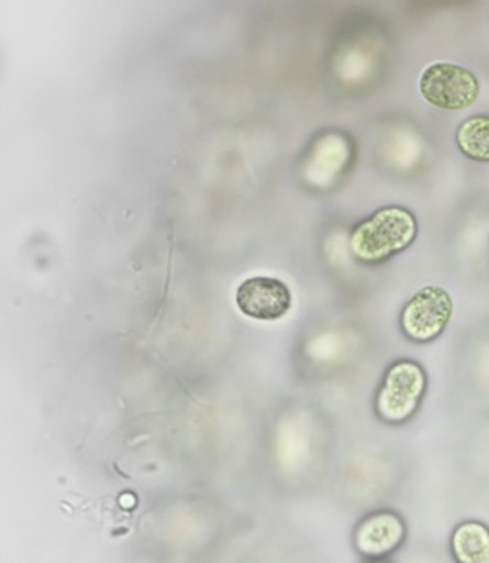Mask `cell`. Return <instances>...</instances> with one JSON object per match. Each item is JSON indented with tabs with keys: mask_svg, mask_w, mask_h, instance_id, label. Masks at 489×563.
Instances as JSON below:
<instances>
[{
	"mask_svg": "<svg viewBox=\"0 0 489 563\" xmlns=\"http://www.w3.org/2000/svg\"><path fill=\"white\" fill-rule=\"evenodd\" d=\"M416 235V217L401 206H387L357 224L351 235L352 254L363 263H381L409 249Z\"/></svg>",
	"mask_w": 489,
	"mask_h": 563,
	"instance_id": "6da1fadb",
	"label": "cell"
},
{
	"mask_svg": "<svg viewBox=\"0 0 489 563\" xmlns=\"http://www.w3.org/2000/svg\"><path fill=\"white\" fill-rule=\"evenodd\" d=\"M427 387L422 365L412 360H400L390 365L376 397V411L381 419L400 424L416 413Z\"/></svg>",
	"mask_w": 489,
	"mask_h": 563,
	"instance_id": "7a4b0ae2",
	"label": "cell"
},
{
	"mask_svg": "<svg viewBox=\"0 0 489 563\" xmlns=\"http://www.w3.org/2000/svg\"><path fill=\"white\" fill-rule=\"evenodd\" d=\"M420 95L440 111H466L480 96V81L456 63H433L420 76Z\"/></svg>",
	"mask_w": 489,
	"mask_h": 563,
	"instance_id": "3957f363",
	"label": "cell"
},
{
	"mask_svg": "<svg viewBox=\"0 0 489 563\" xmlns=\"http://www.w3.org/2000/svg\"><path fill=\"white\" fill-rule=\"evenodd\" d=\"M453 309V298L445 288L427 285L420 288L401 310V331L412 342H434L449 325Z\"/></svg>",
	"mask_w": 489,
	"mask_h": 563,
	"instance_id": "277c9868",
	"label": "cell"
},
{
	"mask_svg": "<svg viewBox=\"0 0 489 563\" xmlns=\"http://www.w3.org/2000/svg\"><path fill=\"white\" fill-rule=\"evenodd\" d=\"M236 307L253 320H280L290 310L291 294L274 277H249L236 290Z\"/></svg>",
	"mask_w": 489,
	"mask_h": 563,
	"instance_id": "5b68a950",
	"label": "cell"
},
{
	"mask_svg": "<svg viewBox=\"0 0 489 563\" xmlns=\"http://www.w3.org/2000/svg\"><path fill=\"white\" fill-rule=\"evenodd\" d=\"M405 536V527L400 516L392 512H378L363 519L354 534L357 551L365 556L379 558L396 551Z\"/></svg>",
	"mask_w": 489,
	"mask_h": 563,
	"instance_id": "8992f818",
	"label": "cell"
},
{
	"mask_svg": "<svg viewBox=\"0 0 489 563\" xmlns=\"http://www.w3.org/2000/svg\"><path fill=\"white\" fill-rule=\"evenodd\" d=\"M458 563H489V529L480 521H464L451 538Z\"/></svg>",
	"mask_w": 489,
	"mask_h": 563,
	"instance_id": "52a82bcc",
	"label": "cell"
},
{
	"mask_svg": "<svg viewBox=\"0 0 489 563\" xmlns=\"http://www.w3.org/2000/svg\"><path fill=\"white\" fill-rule=\"evenodd\" d=\"M456 147L473 162L489 164V117H471L458 125Z\"/></svg>",
	"mask_w": 489,
	"mask_h": 563,
	"instance_id": "ba28073f",
	"label": "cell"
}]
</instances>
